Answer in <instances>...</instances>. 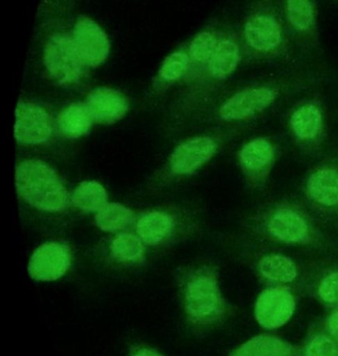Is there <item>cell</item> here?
Returning <instances> with one entry per match:
<instances>
[{"label": "cell", "instance_id": "obj_17", "mask_svg": "<svg viewBox=\"0 0 338 356\" xmlns=\"http://www.w3.org/2000/svg\"><path fill=\"white\" fill-rule=\"evenodd\" d=\"M294 348L289 343L272 336H257L250 339L229 356H293Z\"/></svg>", "mask_w": 338, "mask_h": 356}, {"label": "cell", "instance_id": "obj_30", "mask_svg": "<svg viewBox=\"0 0 338 356\" xmlns=\"http://www.w3.org/2000/svg\"><path fill=\"white\" fill-rule=\"evenodd\" d=\"M329 330L333 337L338 339V312L332 314L329 319Z\"/></svg>", "mask_w": 338, "mask_h": 356}, {"label": "cell", "instance_id": "obj_14", "mask_svg": "<svg viewBox=\"0 0 338 356\" xmlns=\"http://www.w3.org/2000/svg\"><path fill=\"white\" fill-rule=\"evenodd\" d=\"M242 58L239 42L233 37H220L214 54L206 64L208 74L216 79L230 76L239 66Z\"/></svg>", "mask_w": 338, "mask_h": 356}, {"label": "cell", "instance_id": "obj_8", "mask_svg": "<svg viewBox=\"0 0 338 356\" xmlns=\"http://www.w3.org/2000/svg\"><path fill=\"white\" fill-rule=\"evenodd\" d=\"M73 44L85 66L96 67L104 62L110 42L103 29L92 19L79 17L73 29Z\"/></svg>", "mask_w": 338, "mask_h": 356}, {"label": "cell", "instance_id": "obj_3", "mask_svg": "<svg viewBox=\"0 0 338 356\" xmlns=\"http://www.w3.org/2000/svg\"><path fill=\"white\" fill-rule=\"evenodd\" d=\"M18 194L31 207L48 213L62 211L69 205L68 191L52 167L40 160H25L16 167Z\"/></svg>", "mask_w": 338, "mask_h": 356}, {"label": "cell", "instance_id": "obj_28", "mask_svg": "<svg viewBox=\"0 0 338 356\" xmlns=\"http://www.w3.org/2000/svg\"><path fill=\"white\" fill-rule=\"evenodd\" d=\"M319 296L325 302L335 303L338 301V272L329 274L319 286Z\"/></svg>", "mask_w": 338, "mask_h": 356}, {"label": "cell", "instance_id": "obj_6", "mask_svg": "<svg viewBox=\"0 0 338 356\" xmlns=\"http://www.w3.org/2000/svg\"><path fill=\"white\" fill-rule=\"evenodd\" d=\"M276 86L262 85L237 92L226 100L219 111L224 120H244L268 108L278 96Z\"/></svg>", "mask_w": 338, "mask_h": 356}, {"label": "cell", "instance_id": "obj_23", "mask_svg": "<svg viewBox=\"0 0 338 356\" xmlns=\"http://www.w3.org/2000/svg\"><path fill=\"white\" fill-rule=\"evenodd\" d=\"M139 236L133 234H120L110 245L112 257L119 263H139L145 255V246Z\"/></svg>", "mask_w": 338, "mask_h": 356}, {"label": "cell", "instance_id": "obj_15", "mask_svg": "<svg viewBox=\"0 0 338 356\" xmlns=\"http://www.w3.org/2000/svg\"><path fill=\"white\" fill-rule=\"evenodd\" d=\"M310 196L325 207L338 204V172L335 169L323 168L310 175L307 181Z\"/></svg>", "mask_w": 338, "mask_h": 356}, {"label": "cell", "instance_id": "obj_22", "mask_svg": "<svg viewBox=\"0 0 338 356\" xmlns=\"http://www.w3.org/2000/svg\"><path fill=\"white\" fill-rule=\"evenodd\" d=\"M260 271L264 277L280 284H289L297 277L296 264L281 254H269L260 261Z\"/></svg>", "mask_w": 338, "mask_h": 356}, {"label": "cell", "instance_id": "obj_7", "mask_svg": "<svg viewBox=\"0 0 338 356\" xmlns=\"http://www.w3.org/2000/svg\"><path fill=\"white\" fill-rule=\"evenodd\" d=\"M71 267L70 249L58 242L37 247L28 261V275L35 282H51L66 275Z\"/></svg>", "mask_w": 338, "mask_h": 356}, {"label": "cell", "instance_id": "obj_4", "mask_svg": "<svg viewBox=\"0 0 338 356\" xmlns=\"http://www.w3.org/2000/svg\"><path fill=\"white\" fill-rule=\"evenodd\" d=\"M283 18L295 46L314 49L320 45L316 0H280Z\"/></svg>", "mask_w": 338, "mask_h": 356}, {"label": "cell", "instance_id": "obj_13", "mask_svg": "<svg viewBox=\"0 0 338 356\" xmlns=\"http://www.w3.org/2000/svg\"><path fill=\"white\" fill-rule=\"evenodd\" d=\"M271 236L287 244H303L310 236V226L297 211L281 209L271 216L268 221Z\"/></svg>", "mask_w": 338, "mask_h": 356}, {"label": "cell", "instance_id": "obj_16", "mask_svg": "<svg viewBox=\"0 0 338 356\" xmlns=\"http://www.w3.org/2000/svg\"><path fill=\"white\" fill-rule=\"evenodd\" d=\"M291 127L296 137L301 141L316 139L323 129V116L320 108L314 104L300 106L291 115Z\"/></svg>", "mask_w": 338, "mask_h": 356}, {"label": "cell", "instance_id": "obj_27", "mask_svg": "<svg viewBox=\"0 0 338 356\" xmlns=\"http://www.w3.org/2000/svg\"><path fill=\"white\" fill-rule=\"evenodd\" d=\"M306 356H338L335 343L325 336L314 338L306 348Z\"/></svg>", "mask_w": 338, "mask_h": 356}, {"label": "cell", "instance_id": "obj_29", "mask_svg": "<svg viewBox=\"0 0 338 356\" xmlns=\"http://www.w3.org/2000/svg\"><path fill=\"white\" fill-rule=\"evenodd\" d=\"M128 356H166L158 349L144 343H133L129 346Z\"/></svg>", "mask_w": 338, "mask_h": 356}, {"label": "cell", "instance_id": "obj_20", "mask_svg": "<svg viewBox=\"0 0 338 356\" xmlns=\"http://www.w3.org/2000/svg\"><path fill=\"white\" fill-rule=\"evenodd\" d=\"M275 152L272 144L264 138L252 140L243 146L239 152V162L246 170L257 173L270 166L274 160Z\"/></svg>", "mask_w": 338, "mask_h": 356}, {"label": "cell", "instance_id": "obj_19", "mask_svg": "<svg viewBox=\"0 0 338 356\" xmlns=\"http://www.w3.org/2000/svg\"><path fill=\"white\" fill-rule=\"evenodd\" d=\"M172 230V218L162 211L146 213L137 223V236L148 245L162 242L170 236Z\"/></svg>", "mask_w": 338, "mask_h": 356}, {"label": "cell", "instance_id": "obj_1", "mask_svg": "<svg viewBox=\"0 0 338 356\" xmlns=\"http://www.w3.org/2000/svg\"><path fill=\"white\" fill-rule=\"evenodd\" d=\"M179 301L185 325L200 332L220 322L227 313L216 272L210 268L181 272Z\"/></svg>", "mask_w": 338, "mask_h": 356}, {"label": "cell", "instance_id": "obj_24", "mask_svg": "<svg viewBox=\"0 0 338 356\" xmlns=\"http://www.w3.org/2000/svg\"><path fill=\"white\" fill-rule=\"evenodd\" d=\"M135 220V213L125 205L108 203L95 216V222L104 232H116L130 225Z\"/></svg>", "mask_w": 338, "mask_h": 356}, {"label": "cell", "instance_id": "obj_18", "mask_svg": "<svg viewBox=\"0 0 338 356\" xmlns=\"http://www.w3.org/2000/svg\"><path fill=\"white\" fill-rule=\"evenodd\" d=\"M94 121L85 104L67 106L58 118L60 133L68 139H78L91 129Z\"/></svg>", "mask_w": 338, "mask_h": 356}, {"label": "cell", "instance_id": "obj_5", "mask_svg": "<svg viewBox=\"0 0 338 356\" xmlns=\"http://www.w3.org/2000/svg\"><path fill=\"white\" fill-rule=\"evenodd\" d=\"M44 63L49 74L62 85L81 81L85 65L79 58L72 38L64 35L52 37L44 51Z\"/></svg>", "mask_w": 338, "mask_h": 356}, {"label": "cell", "instance_id": "obj_21", "mask_svg": "<svg viewBox=\"0 0 338 356\" xmlns=\"http://www.w3.org/2000/svg\"><path fill=\"white\" fill-rule=\"evenodd\" d=\"M71 201L81 211L98 213L108 204V193L99 182L87 180L76 186L71 197Z\"/></svg>", "mask_w": 338, "mask_h": 356}, {"label": "cell", "instance_id": "obj_10", "mask_svg": "<svg viewBox=\"0 0 338 356\" xmlns=\"http://www.w3.org/2000/svg\"><path fill=\"white\" fill-rule=\"evenodd\" d=\"M52 135L49 115L41 106L20 102L16 108L15 138L24 145H37L48 141Z\"/></svg>", "mask_w": 338, "mask_h": 356}, {"label": "cell", "instance_id": "obj_31", "mask_svg": "<svg viewBox=\"0 0 338 356\" xmlns=\"http://www.w3.org/2000/svg\"><path fill=\"white\" fill-rule=\"evenodd\" d=\"M337 1L338 2V0H337Z\"/></svg>", "mask_w": 338, "mask_h": 356}, {"label": "cell", "instance_id": "obj_25", "mask_svg": "<svg viewBox=\"0 0 338 356\" xmlns=\"http://www.w3.org/2000/svg\"><path fill=\"white\" fill-rule=\"evenodd\" d=\"M220 37L210 31H202L196 35L189 46L191 58L199 64H208L212 54L218 45Z\"/></svg>", "mask_w": 338, "mask_h": 356}, {"label": "cell", "instance_id": "obj_11", "mask_svg": "<svg viewBox=\"0 0 338 356\" xmlns=\"http://www.w3.org/2000/svg\"><path fill=\"white\" fill-rule=\"evenodd\" d=\"M216 152V141L210 137L200 136L187 140L171 156V172L175 175H192L210 161Z\"/></svg>", "mask_w": 338, "mask_h": 356}, {"label": "cell", "instance_id": "obj_9", "mask_svg": "<svg viewBox=\"0 0 338 356\" xmlns=\"http://www.w3.org/2000/svg\"><path fill=\"white\" fill-rule=\"evenodd\" d=\"M296 309L295 298L285 288L264 290L255 305V318L266 330H275L287 324Z\"/></svg>", "mask_w": 338, "mask_h": 356}, {"label": "cell", "instance_id": "obj_26", "mask_svg": "<svg viewBox=\"0 0 338 356\" xmlns=\"http://www.w3.org/2000/svg\"><path fill=\"white\" fill-rule=\"evenodd\" d=\"M189 56L187 54L176 51L169 56L160 69V76L166 81H176L180 79L187 67H189Z\"/></svg>", "mask_w": 338, "mask_h": 356}, {"label": "cell", "instance_id": "obj_12", "mask_svg": "<svg viewBox=\"0 0 338 356\" xmlns=\"http://www.w3.org/2000/svg\"><path fill=\"white\" fill-rule=\"evenodd\" d=\"M85 104L94 122L99 124L118 122L129 110L127 98L120 92L110 88L94 90L87 96Z\"/></svg>", "mask_w": 338, "mask_h": 356}, {"label": "cell", "instance_id": "obj_2", "mask_svg": "<svg viewBox=\"0 0 338 356\" xmlns=\"http://www.w3.org/2000/svg\"><path fill=\"white\" fill-rule=\"evenodd\" d=\"M242 42L246 51L258 60H274L289 54L295 44L279 0H256L244 22Z\"/></svg>", "mask_w": 338, "mask_h": 356}]
</instances>
